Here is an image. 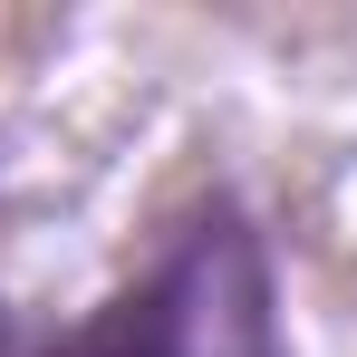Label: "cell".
Wrapping results in <instances>:
<instances>
[{
	"label": "cell",
	"instance_id": "cell-1",
	"mask_svg": "<svg viewBox=\"0 0 357 357\" xmlns=\"http://www.w3.org/2000/svg\"><path fill=\"white\" fill-rule=\"evenodd\" d=\"M0 357H280L271 251L232 203H213L135 290L59 338H0Z\"/></svg>",
	"mask_w": 357,
	"mask_h": 357
}]
</instances>
